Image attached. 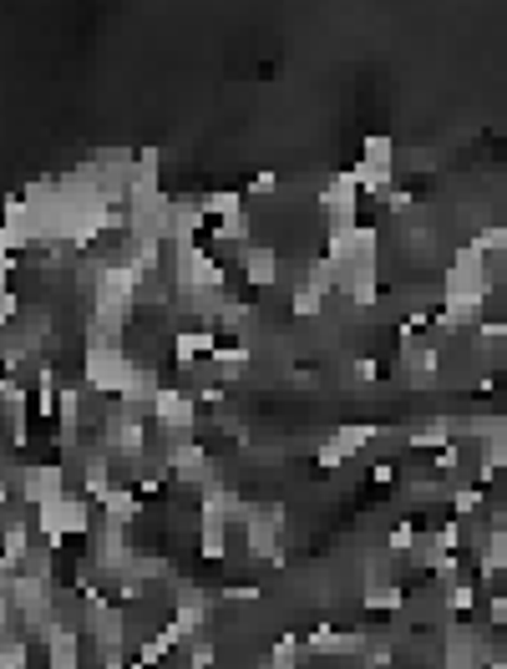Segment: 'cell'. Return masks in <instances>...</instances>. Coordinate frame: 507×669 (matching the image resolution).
Instances as JSON below:
<instances>
[{
  "mask_svg": "<svg viewBox=\"0 0 507 669\" xmlns=\"http://www.w3.org/2000/svg\"><path fill=\"white\" fill-rule=\"evenodd\" d=\"M82 380H87V391H101L122 401L128 386L137 380V361L128 355V345H117V340H87L82 350Z\"/></svg>",
  "mask_w": 507,
  "mask_h": 669,
  "instance_id": "1",
  "label": "cell"
},
{
  "mask_svg": "<svg viewBox=\"0 0 507 669\" xmlns=\"http://www.w3.org/2000/svg\"><path fill=\"white\" fill-rule=\"evenodd\" d=\"M92 502L87 492H72V497H61L57 508H41L36 518H31V527H36V538H46V543H72V538H87L92 533Z\"/></svg>",
  "mask_w": 507,
  "mask_h": 669,
  "instance_id": "2",
  "label": "cell"
},
{
  "mask_svg": "<svg viewBox=\"0 0 507 669\" xmlns=\"http://www.w3.org/2000/svg\"><path fill=\"white\" fill-rule=\"evenodd\" d=\"M147 422H153V416H147L143 406L112 401V406H107V416H101V437L97 441L112 451V457H132V462H137V457L147 451Z\"/></svg>",
  "mask_w": 507,
  "mask_h": 669,
  "instance_id": "3",
  "label": "cell"
},
{
  "mask_svg": "<svg viewBox=\"0 0 507 669\" xmlns=\"http://www.w3.org/2000/svg\"><path fill=\"white\" fill-rule=\"evenodd\" d=\"M173 284H178V294H224L229 275H224V264L203 244H178L173 248Z\"/></svg>",
  "mask_w": 507,
  "mask_h": 669,
  "instance_id": "4",
  "label": "cell"
},
{
  "mask_svg": "<svg viewBox=\"0 0 507 669\" xmlns=\"http://www.w3.org/2000/svg\"><path fill=\"white\" fill-rule=\"evenodd\" d=\"M285 523H290V512L279 508V502L249 508V523H244L249 558H259V563H285Z\"/></svg>",
  "mask_w": 507,
  "mask_h": 669,
  "instance_id": "5",
  "label": "cell"
},
{
  "mask_svg": "<svg viewBox=\"0 0 507 669\" xmlns=\"http://www.w3.org/2000/svg\"><path fill=\"white\" fill-rule=\"evenodd\" d=\"M61 497H72V487H67V466L61 462H31L26 477H21V502L26 508H57Z\"/></svg>",
  "mask_w": 507,
  "mask_h": 669,
  "instance_id": "6",
  "label": "cell"
},
{
  "mask_svg": "<svg viewBox=\"0 0 507 669\" xmlns=\"http://www.w3.org/2000/svg\"><path fill=\"white\" fill-rule=\"evenodd\" d=\"M315 208L325 214V229H330V223H355V214H361V188H355L350 168L325 178V188L315 193Z\"/></svg>",
  "mask_w": 507,
  "mask_h": 669,
  "instance_id": "7",
  "label": "cell"
},
{
  "mask_svg": "<svg viewBox=\"0 0 507 669\" xmlns=\"http://www.w3.org/2000/svg\"><path fill=\"white\" fill-rule=\"evenodd\" d=\"M147 416H153V426H162L173 441H189L193 422H198V406H193V396H183L178 386H162Z\"/></svg>",
  "mask_w": 507,
  "mask_h": 669,
  "instance_id": "8",
  "label": "cell"
},
{
  "mask_svg": "<svg viewBox=\"0 0 507 669\" xmlns=\"http://www.w3.org/2000/svg\"><path fill=\"white\" fill-rule=\"evenodd\" d=\"M87 629H92V644H97V659L122 655V640H128V609L112 604V598H101V604H92Z\"/></svg>",
  "mask_w": 507,
  "mask_h": 669,
  "instance_id": "9",
  "label": "cell"
},
{
  "mask_svg": "<svg viewBox=\"0 0 507 669\" xmlns=\"http://www.w3.org/2000/svg\"><path fill=\"white\" fill-rule=\"evenodd\" d=\"M173 629L183 634V640H193V634L208 629V594L189 579L173 583Z\"/></svg>",
  "mask_w": 507,
  "mask_h": 669,
  "instance_id": "10",
  "label": "cell"
},
{
  "mask_svg": "<svg viewBox=\"0 0 507 669\" xmlns=\"http://www.w3.org/2000/svg\"><path fill=\"white\" fill-rule=\"evenodd\" d=\"M162 466L173 472V482H193V487H208V482H214V462H208V451H203L193 437L173 441L168 457H162Z\"/></svg>",
  "mask_w": 507,
  "mask_h": 669,
  "instance_id": "11",
  "label": "cell"
},
{
  "mask_svg": "<svg viewBox=\"0 0 507 669\" xmlns=\"http://www.w3.org/2000/svg\"><path fill=\"white\" fill-rule=\"evenodd\" d=\"M365 644H371V634H365V629H330V624H319V629H310L304 649H310V655H350V659H361Z\"/></svg>",
  "mask_w": 507,
  "mask_h": 669,
  "instance_id": "12",
  "label": "cell"
},
{
  "mask_svg": "<svg viewBox=\"0 0 507 669\" xmlns=\"http://www.w3.org/2000/svg\"><path fill=\"white\" fill-rule=\"evenodd\" d=\"M279 264H285V259H279L275 248H259V244L239 248V275H244L249 284H254V290H275L279 275H285Z\"/></svg>",
  "mask_w": 507,
  "mask_h": 669,
  "instance_id": "13",
  "label": "cell"
},
{
  "mask_svg": "<svg viewBox=\"0 0 507 669\" xmlns=\"http://www.w3.org/2000/svg\"><path fill=\"white\" fill-rule=\"evenodd\" d=\"M41 244V233H36V219H31L26 208V193H11V208H5V254L15 259V248H31Z\"/></svg>",
  "mask_w": 507,
  "mask_h": 669,
  "instance_id": "14",
  "label": "cell"
},
{
  "mask_svg": "<svg viewBox=\"0 0 507 669\" xmlns=\"http://www.w3.org/2000/svg\"><path fill=\"white\" fill-rule=\"evenodd\" d=\"M214 350H218L214 325H198V330H178V334H173V361H178V365L214 361Z\"/></svg>",
  "mask_w": 507,
  "mask_h": 669,
  "instance_id": "15",
  "label": "cell"
},
{
  "mask_svg": "<svg viewBox=\"0 0 507 669\" xmlns=\"http://www.w3.org/2000/svg\"><path fill=\"white\" fill-rule=\"evenodd\" d=\"M487 512H493V492L482 482H457L451 487V518L472 523V518H487Z\"/></svg>",
  "mask_w": 507,
  "mask_h": 669,
  "instance_id": "16",
  "label": "cell"
},
{
  "mask_svg": "<svg viewBox=\"0 0 507 669\" xmlns=\"http://www.w3.org/2000/svg\"><path fill=\"white\" fill-rule=\"evenodd\" d=\"M198 554L203 558H224L229 554V518L214 508H198Z\"/></svg>",
  "mask_w": 507,
  "mask_h": 669,
  "instance_id": "17",
  "label": "cell"
},
{
  "mask_svg": "<svg viewBox=\"0 0 507 669\" xmlns=\"http://www.w3.org/2000/svg\"><path fill=\"white\" fill-rule=\"evenodd\" d=\"M376 437H381L376 426H365V422H346V426H335V431H330V437H325V441H330V447H335V451H340V457H346V462H350V457H361V451H371V441H376Z\"/></svg>",
  "mask_w": 507,
  "mask_h": 669,
  "instance_id": "18",
  "label": "cell"
},
{
  "mask_svg": "<svg viewBox=\"0 0 507 669\" xmlns=\"http://www.w3.org/2000/svg\"><path fill=\"white\" fill-rule=\"evenodd\" d=\"M361 168H371V173H396V143L386 132H371L361 143Z\"/></svg>",
  "mask_w": 507,
  "mask_h": 669,
  "instance_id": "19",
  "label": "cell"
},
{
  "mask_svg": "<svg viewBox=\"0 0 507 669\" xmlns=\"http://www.w3.org/2000/svg\"><path fill=\"white\" fill-rule=\"evenodd\" d=\"M203 214H208L214 223L239 219V214H244V193L239 188H208L203 193Z\"/></svg>",
  "mask_w": 507,
  "mask_h": 669,
  "instance_id": "20",
  "label": "cell"
},
{
  "mask_svg": "<svg viewBox=\"0 0 507 669\" xmlns=\"http://www.w3.org/2000/svg\"><path fill=\"white\" fill-rule=\"evenodd\" d=\"M304 284L315 294H330V290H340V264L330 259V254H315V259L304 264Z\"/></svg>",
  "mask_w": 507,
  "mask_h": 669,
  "instance_id": "21",
  "label": "cell"
},
{
  "mask_svg": "<svg viewBox=\"0 0 507 669\" xmlns=\"http://www.w3.org/2000/svg\"><path fill=\"white\" fill-rule=\"evenodd\" d=\"M503 472H507V447L503 441H478V482L482 487H493Z\"/></svg>",
  "mask_w": 507,
  "mask_h": 669,
  "instance_id": "22",
  "label": "cell"
},
{
  "mask_svg": "<svg viewBox=\"0 0 507 669\" xmlns=\"http://www.w3.org/2000/svg\"><path fill=\"white\" fill-rule=\"evenodd\" d=\"M101 512H107V518H112V523H137V512H143V502H137V492H132V487H112V492H107V502H101Z\"/></svg>",
  "mask_w": 507,
  "mask_h": 669,
  "instance_id": "23",
  "label": "cell"
},
{
  "mask_svg": "<svg viewBox=\"0 0 507 669\" xmlns=\"http://www.w3.org/2000/svg\"><path fill=\"white\" fill-rule=\"evenodd\" d=\"M361 604L371 613H401L406 609V588H401V583H381V588H365Z\"/></svg>",
  "mask_w": 507,
  "mask_h": 669,
  "instance_id": "24",
  "label": "cell"
},
{
  "mask_svg": "<svg viewBox=\"0 0 507 669\" xmlns=\"http://www.w3.org/2000/svg\"><path fill=\"white\" fill-rule=\"evenodd\" d=\"M218 649L208 634H193V640H183V659H178V669H214Z\"/></svg>",
  "mask_w": 507,
  "mask_h": 669,
  "instance_id": "25",
  "label": "cell"
},
{
  "mask_svg": "<svg viewBox=\"0 0 507 669\" xmlns=\"http://www.w3.org/2000/svg\"><path fill=\"white\" fill-rule=\"evenodd\" d=\"M249 361H254V345H218L214 350V365L224 380H239V370H244Z\"/></svg>",
  "mask_w": 507,
  "mask_h": 669,
  "instance_id": "26",
  "label": "cell"
},
{
  "mask_svg": "<svg viewBox=\"0 0 507 669\" xmlns=\"http://www.w3.org/2000/svg\"><path fill=\"white\" fill-rule=\"evenodd\" d=\"M447 609H451V619H467V613H478V583H472V579L447 583Z\"/></svg>",
  "mask_w": 507,
  "mask_h": 669,
  "instance_id": "27",
  "label": "cell"
},
{
  "mask_svg": "<svg viewBox=\"0 0 507 669\" xmlns=\"http://www.w3.org/2000/svg\"><path fill=\"white\" fill-rule=\"evenodd\" d=\"M417 543H421V527L406 518V523H396L391 533H386V554H391V558H411V554H417Z\"/></svg>",
  "mask_w": 507,
  "mask_h": 669,
  "instance_id": "28",
  "label": "cell"
},
{
  "mask_svg": "<svg viewBox=\"0 0 507 669\" xmlns=\"http://www.w3.org/2000/svg\"><path fill=\"white\" fill-rule=\"evenodd\" d=\"M218 239V244H244L249 248V233H254V219H249V214H239V219H224V223H214V229H208Z\"/></svg>",
  "mask_w": 507,
  "mask_h": 669,
  "instance_id": "29",
  "label": "cell"
},
{
  "mask_svg": "<svg viewBox=\"0 0 507 669\" xmlns=\"http://www.w3.org/2000/svg\"><path fill=\"white\" fill-rule=\"evenodd\" d=\"M294 655H300V640H294V634H279L259 669H294Z\"/></svg>",
  "mask_w": 507,
  "mask_h": 669,
  "instance_id": "30",
  "label": "cell"
},
{
  "mask_svg": "<svg viewBox=\"0 0 507 669\" xmlns=\"http://www.w3.org/2000/svg\"><path fill=\"white\" fill-rule=\"evenodd\" d=\"M31 665V640L21 634H5V649H0V669H26Z\"/></svg>",
  "mask_w": 507,
  "mask_h": 669,
  "instance_id": "31",
  "label": "cell"
},
{
  "mask_svg": "<svg viewBox=\"0 0 507 669\" xmlns=\"http://www.w3.org/2000/svg\"><path fill=\"white\" fill-rule=\"evenodd\" d=\"M290 309L300 315V320H319V309H325V294H315L310 284H300V290H294V300H290Z\"/></svg>",
  "mask_w": 507,
  "mask_h": 669,
  "instance_id": "32",
  "label": "cell"
},
{
  "mask_svg": "<svg viewBox=\"0 0 507 669\" xmlns=\"http://www.w3.org/2000/svg\"><path fill=\"white\" fill-rule=\"evenodd\" d=\"M259 598H264L259 583H229L224 588V604H259Z\"/></svg>",
  "mask_w": 507,
  "mask_h": 669,
  "instance_id": "33",
  "label": "cell"
},
{
  "mask_svg": "<svg viewBox=\"0 0 507 669\" xmlns=\"http://www.w3.org/2000/svg\"><path fill=\"white\" fill-rule=\"evenodd\" d=\"M315 466H319V472H335V466H346V457H340L330 441H319V447H315Z\"/></svg>",
  "mask_w": 507,
  "mask_h": 669,
  "instance_id": "34",
  "label": "cell"
},
{
  "mask_svg": "<svg viewBox=\"0 0 507 669\" xmlns=\"http://www.w3.org/2000/svg\"><path fill=\"white\" fill-rule=\"evenodd\" d=\"M249 193H254V198H269V193H279V178H275V173H254Z\"/></svg>",
  "mask_w": 507,
  "mask_h": 669,
  "instance_id": "35",
  "label": "cell"
},
{
  "mask_svg": "<svg viewBox=\"0 0 507 669\" xmlns=\"http://www.w3.org/2000/svg\"><path fill=\"white\" fill-rule=\"evenodd\" d=\"M487 624L507 629V594H493V604H487Z\"/></svg>",
  "mask_w": 507,
  "mask_h": 669,
  "instance_id": "36",
  "label": "cell"
},
{
  "mask_svg": "<svg viewBox=\"0 0 507 669\" xmlns=\"http://www.w3.org/2000/svg\"><path fill=\"white\" fill-rule=\"evenodd\" d=\"M381 204L391 208V214H406V208L417 204V198H411V193H406V188H391V193H386V198H381Z\"/></svg>",
  "mask_w": 507,
  "mask_h": 669,
  "instance_id": "37",
  "label": "cell"
},
{
  "mask_svg": "<svg viewBox=\"0 0 507 669\" xmlns=\"http://www.w3.org/2000/svg\"><path fill=\"white\" fill-rule=\"evenodd\" d=\"M371 477H376L381 487H386V482H396V466H391V462H376V466H371Z\"/></svg>",
  "mask_w": 507,
  "mask_h": 669,
  "instance_id": "38",
  "label": "cell"
},
{
  "mask_svg": "<svg viewBox=\"0 0 507 669\" xmlns=\"http://www.w3.org/2000/svg\"><path fill=\"white\" fill-rule=\"evenodd\" d=\"M487 669H507V659H493V665H487Z\"/></svg>",
  "mask_w": 507,
  "mask_h": 669,
  "instance_id": "39",
  "label": "cell"
}]
</instances>
